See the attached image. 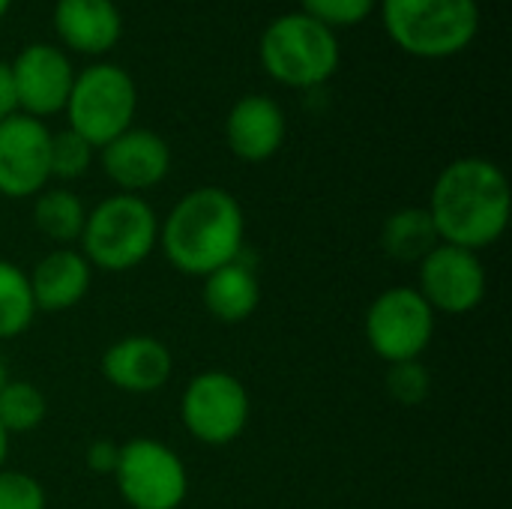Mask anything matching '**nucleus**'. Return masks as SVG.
Wrapping results in <instances>:
<instances>
[{"mask_svg":"<svg viewBox=\"0 0 512 509\" xmlns=\"http://www.w3.org/2000/svg\"><path fill=\"white\" fill-rule=\"evenodd\" d=\"M261 63L288 87H318L339 66V39L306 12H288L264 30Z\"/></svg>","mask_w":512,"mask_h":509,"instance_id":"5","label":"nucleus"},{"mask_svg":"<svg viewBox=\"0 0 512 509\" xmlns=\"http://www.w3.org/2000/svg\"><path fill=\"white\" fill-rule=\"evenodd\" d=\"M9 3H12V0H0V18L6 15V9H9Z\"/></svg>","mask_w":512,"mask_h":509,"instance_id":"31","label":"nucleus"},{"mask_svg":"<svg viewBox=\"0 0 512 509\" xmlns=\"http://www.w3.org/2000/svg\"><path fill=\"white\" fill-rule=\"evenodd\" d=\"M45 414H48V402L36 384L12 378L0 390V426L6 429V435H24L39 429Z\"/></svg>","mask_w":512,"mask_h":509,"instance_id":"22","label":"nucleus"},{"mask_svg":"<svg viewBox=\"0 0 512 509\" xmlns=\"http://www.w3.org/2000/svg\"><path fill=\"white\" fill-rule=\"evenodd\" d=\"M390 39L417 57H450L471 45L480 27L477 0H384Z\"/></svg>","mask_w":512,"mask_h":509,"instance_id":"4","label":"nucleus"},{"mask_svg":"<svg viewBox=\"0 0 512 509\" xmlns=\"http://www.w3.org/2000/svg\"><path fill=\"white\" fill-rule=\"evenodd\" d=\"M9 381H12V378H9V369H6V363H3V357H0V390H3Z\"/></svg>","mask_w":512,"mask_h":509,"instance_id":"30","label":"nucleus"},{"mask_svg":"<svg viewBox=\"0 0 512 509\" xmlns=\"http://www.w3.org/2000/svg\"><path fill=\"white\" fill-rule=\"evenodd\" d=\"M246 243L243 204L219 186L186 192L159 222V246L168 264L186 276H210L237 261Z\"/></svg>","mask_w":512,"mask_h":509,"instance_id":"2","label":"nucleus"},{"mask_svg":"<svg viewBox=\"0 0 512 509\" xmlns=\"http://www.w3.org/2000/svg\"><path fill=\"white\" fill-rule=\"evenodd\" d=\"M204 306L207 312L222 324H243L255 315L261 303V285L252 267H246L240 258L213 270L204 276Z\"/></svg>","mask_w":512,"mask_h":509,"instance_id":"18","label":"nucleus"},{"mask_svg":"<svg viewBox=\"0 0 512 509\" xmlns=\"http://www.w3.org/2000/svg\"><path fill=\"white\" fill-rule=\"evenodd\" d=\"M9 69H12V81H15L18 108L27 117L42 120V117H51L66 108L75 72L63 51H57L54 45H45V42L27 45L9 63Z\"/></svg>","mask_w":512,"mask_h":509,"instance_id":"12","label":"nucleus"},{"mask_svg":"<svg viewBox=\"0 0 512 509\" xmlns=\"http://www.w3.org/2000/svg\"><path fill=\"white\" fill-rule=\"evenodd\" d=\"M375 0H303V12L321 24L333 27H351L360 24L372 12Z\"/></svg>","mask_w":512,"mask_h":509,"instance_id":"26","label":"nucleus"},{"mask_svg":"<svg viewBox=\"0 0 512 509\" xmlns=\"http://www.w3.org/2000/svg\"><path fill=\"white\" fill-rule=\"evenodd\" d=\"M138 108V90L126 69L114 63L87 66L75 75L66 114L69 129L78 132L90 147H105L126 129H132V117Z\"/></svg>","mask_w":512,"mask_h":509,"instance_id":"6","label":"nucleus"},{"mask_svg":"<svg viewBox=\"0 0 512 509\" xmlns=\"http://www.w3.org/2000/svg\"><path fill=\"white\" fill-rule=\"evenodd\" d=\"M6 456H9V435H6V429L0 426V468H3V462H6Z\"/></svg>","mask_w":512,"mask_h":509,"instance_id":"29","label":"nucleus"},{"mask_svg":"<svg viewBox=\"0 0 512 509\" xmlns=\"http://www.w3.org/2000/svg\"><path fill=\"white\" fill-rule=\"evenodd\" d=\"M384 384H387V393L399 405H420L432 393V375L420 360H405V363L387 366Z\"/></svg>","mask_w":512,"mask_h":509,"instance_id":"24","label":"nucleus"},{"mask_svg":"<svg viewBox=\"0 0 512 509\" xmlns=\"http://www.w3.org/2000/svg\"><path fill=\"white\" fill-rule=\"evenodd\" d=\"M54 30L81 54H105L117 45L123 21L111 0H57Z\"/></svg>","mask_w":512,"mask_h":509,"instance_id":"17","label":"nucleus"},{"mask_svg":"<svg viewBox=\"0 0 512 509\" xmlns=\"http://www.w3.org/2000/svg\"><path fill=\"white\" fill-rule=\"evenodd\" d=\"M102 171L126 195L147 192L168 177L171 147L150 129H126L102 147Z\"/></svg>","mask_w":512,"mask_h":509,"instance_id":"14","label":"nucleus"},{"mask_svg":"<svg viewBox=\"0 0 512 509\" xmlns=\"http://www.w3.org/2000/svg\"><path fill=\"white\" fill-rule=\"evenodd\" d=\"M117 459H120V444L114 441H93L84 453V462L93 474H114L117 468Z\"/></svg>","mask_w":512,"mask_h":509,"instance_id":"27","label":"nucleus"},{"mask_svg":"<svg viewBox=\"0 0 512 509\" xmlns=\"http://www.w3.org/2000/svg\"><path fill=\"white\" fill-rule=\"evenodd\" d=\"M93 150L78 132L63 129L51 135V177L57 180H78L93 165Z\"/></svg>","mask_w":512,"mask_h":509,"instance_id":"23","label":"nucleus"},{"mask_svg":"<svg viewBox=\"0 0 512 509\" xmlns=\"http://www.w3.org/2000/svg\"><path fill=\"white\" fill-rule=\"evenodd\" d=\"M87 222V207L72 189H42L33 201V225L42 237L57 246H69L81 240Z\"/></svg>","mask_w":512,"mask_h":509,"instance_id":"20","label":"nucleus"},{"mask_svg":"<svg viewBox=\"0 0 512 509\" xmlns=\"http://www.w3.org/2000/svg\"><path fill=\"white\" fill-rule=\"evenodd\" d=\"M426 210L441 243L483 252L507 234L512 216L510 180L501 165L483 156L456 159L438 174Z\"/></svg>","mask_w":512,"mask_h":509,"instance_id":"1","label":"nucleus"},{"mask_svg":"<svg viewBox=\"0 0 512 509\" xmlns=\"http://www.w3.org/2000/svg\"><path fill=\"white\" fill-rule=\"evenodd\" d=\"M99 369L114 390L129 396H150L171 381L174 357L162 339L132 333L105 348Z\"/></svg>","mask_w":512,"mask_h":509,"instance_id":"13","label":"nucleus"},{"mask_svg":"<svg viewBox=\"0 0 512 509\" xmlns=\"http://www.w3.org/2000/svg\"><path fill=\"white\" fill-rule=\"evenodd\" d=\"M441 243L435 222L426 207H402L384 219L381 249L387 258L402 264H420Z\"/></svg>","mask_w":512,"mask_h":509,"instance_id":"19","label":"nucleus"},{"mask_svg":"<svg viewBox=\"0 0 512 509\" xmlns=\"http://www.w3.org/2000/svg\"><path fill=\"white\" fill-rule=\"evenodd\" d=\"M51 180V132L42 120L12 114L0 123V195L33 198Z\"/></svg>","mask_w":512,"mask_h":509,"instance_id":"11","label":"nucleus"},{"mask_svg":"<svg viewBox=\"0 0 512 509\" xmlns=\"http://www.w3.org/2000/svg\"><path fill=\"white\" fill-rule=\"evenodd\" d=\"M435 312L411 285L381 291L366 309V342L387 366L420 360L435 336Z\"/></svg>","mask_w":512,"mask_h":509,"instance_id":"9","label":"nucleus"},{"mask_svg":"<svg viewBox=\"0 0 512 509\" xmlns=\"http://www.w3.org/2000/svg\"><path fill=\"white\" fill-rule=\"evenodd\" d=\"M180 417L186 432L198 444L225 447L246 432L252 417V399L237 375L207 369L189 378L180 399Z\"/></svg>","mask_w":512,"mask_h":509,"instance_id":"8","label":"nucleus"},{"mask_svg":"<svg viewBox=\"0 0 512 509\" xmlns=\"http://www.w3.org/2000/svg\"><path fill=\"white\" fill-rule=\"evenodd\" d=\"M159 246V216L141 195L117 192L87 210L81 255L93 270L129 273Z\"/></svg>","mask_w":512,"mask_h":509,"instance_id":"3","label":"nucleus"},{"mask_svg":"<svg viewBox=\"0 0 512 509\" xmlns=\"http://www.w3.org/2000/svg\"><path fill=\"white\" fill-rule=\"evenodd\" d=\"M48 495L27 471L0 468V509H45Z\"/></svg>","mask_w":512,"mask_h":509,"instance_id":"25","label":"nucleus"},{"mask_svg":"<svg viewBox=\"0 0 512 509\" xmlns=\"http://www.w3.org/2000/svg\"><path fill=\"white\" fill-rule=\"evenodd\" d=\"M36 318V303L27 273L0 258V342L21 336Z\"/></svg>","mask_w":512,"mask_h":509,"instance_id":"21","label":"nucleus"},{"mask_svg":"<svg viewBox=\"0 0 512 509\" xmlns=\"http://www.w3.org/2000/svg\"><path fill=\"white\" fill-rule=\"evenodd\" d=\"M27 279H30L36 312H66L87 297L93 282V267L78 249L57 246L36 261Z\"/></svg>","mask_w":512,"mask_h":509,"instance_id":"16","label":"nucleus"},{"mask_svg":"<svg viewBox=\"0 0 512 509\" xmlns=\"http://www.w3.org/2000/svg\"><path fill=\"white\" fill-rule=\"evenodd\" d=\"M111 477L129 509H180L189 495V471L183 459L153 438L120 444V459Z\"/></svg>","mask_w":512,"mask_h":509,"instance_id":"7","label":"nucleus"},{"mask_svg":"<svg viewBox=\"0 0 512 509\" xmlns=\"http://www.w3.org/2000/svg\"><path fill=\"white\" fill-rule=\"evenodd\" d=\"M225 141L243 162H267L285 141V114L270 96H243L225 120Z\"/></svg>","mask_w":512,"mask_h":509,"instance_id":"15","label":"nucleus"},{"mask_svg":"<svg viewBox=\"0 0 512 509\" xmlns=\"http://www.w3.org/2000/svg\"><path fill=\"white\" fill-rule=\"evenodd\" d=\"M18 114V96H15V81H12V69L9 63L0 60V123L6 117Z\"/></svg>","mask_w":512,"mask_h":509,"instance_id":"28","label":"nucleus"},{"mask_svg":"<svg viewBox=\"0 0 512 509\" xmlns=\"http://www.w3.org/2000/svg\"><path fill=\"white\" fill-rule=\"evenodd\" d=\"M420 297L438 315H468L486 300L489 276L480 252H468L450 243H438L420 261Z\"/></svg>","mask_w":512,"mask_h":509,"instance_id":"10","label":"nucleus"}]
</instances>
